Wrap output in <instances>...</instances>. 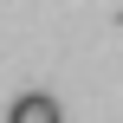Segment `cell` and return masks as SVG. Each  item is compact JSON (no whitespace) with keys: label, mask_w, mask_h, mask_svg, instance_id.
<instances>
[{"label":"cell","mask_w":123,"mask_h":123,"mask_svg":"<svg viewBox=\"0 0 123 123\" xmlns=\"http://www.w3.org/2000/svg\"><path fill=\"white\" fill-rule=\"evenodd\" d=\"M6 123H65V110H58L52 91H19L13 110H6Z\"/></svg>","instance_id":"1"}]
</instances>
